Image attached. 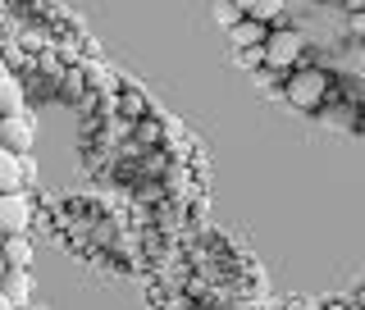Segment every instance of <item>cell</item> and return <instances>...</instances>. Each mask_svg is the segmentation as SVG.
<instances>
[{
    "instance_id": "cell-13",
    "label": "cell",
    "mask_w": 365,
    "mask_h": 310,
    "mask_svg": "<svg viewBox=\"0 0 365 310\" xmlns=\"http://www.w3.org/2000/svg\"><path fill=\"white\" fill-rule=\"evenodd\" d=\"M0 310H14V306H9V296H5V292H0Z\"/></svg>"
},
{
    "instance_id": "cell-14",
    "label": "cell",
    "mask_w": 365,
    "mask_h": 310,
    "mask_svg": "<svg viewBox=\"0 0 365 310\" xmlns=\"http://www.w3.org/2000/svg\"><path fill=\"white\" fill-rule=\"evenodd\" d=\"M0 279H5V256H0Z\"/></svg>"
},
{
    "instance_id": "cell-6",
    "label": "cell",
    "mask_w": 365,
    "mask_h": 310,
    "mask_svg": "<svg viewBox=\"0 0 365 310\" xmlns=\"http://www.w3.org/2000/svg\"><path fill=\"white\" fill-rule=\"evenodd\" d=\"M23 174H28V160L0 151V197H14V192H23Z\"/></svg>"
},
{
    "instance_id": "cell-5",
    "label": "cell",
    "mask_w": 365,
    "mask_h": 310,
    "mask_svg": "<svg viewBox=\"0 0 365 310\" xmlns=\"http://www.w3.org/2000/svg\"><path fill=\"white\" fill-rule=\"evenodd\" d=\"M0 292L9 296V306H14V310H28V306H32V274H28V269H5Z\"/></svg>"
},
{
    "instance_id": "cell-12",
    "label": "cell",
    "mask_w": 365,
    "mask_h": 310,
    "mask_svg": "<svg viewBox=\"0 0 365 310\" xmlns=\"http://www.w3.org/2000/svg\"><path fill=\"white\" fill-rule=\"evenodd\" d=\"M237 64H242V68H260V64H265V51H242Z\"/></svg>"
},
{
    "instance_id": "cell-4",
    "label": "cell",
    "mask_w": 365,
    "mask_h": 310,
    "mask_svg": "<svg viewBox=\"0 0 365 310\" xmlns=\"http://www.w3.org/2000/svg\"><path fill=\"white\" fill-rule=\"evenodd\" d=\"M32 228V201L14 192V197H0V237H28Z\"/></svg>"
},
{
    "instance_id": "cell-9",
    "label": "cell",
    "mask_w": 365,
    "mask_h": 310,
    "mask_svg": "<svg viewBox=\"0 0 365 310\" xmlns=\"http://www.w3.org/2000/svg\"><path fill=\"white\" fill-rule=\"evenodd\" d=\"M9 114H23V87L0 73V119H9Z\"/></svg>"
},
{
    "instance_id": "cell-10",
    "label": "cell",
    "mask_w": 365,
    "mask_h": 310,
    "mask_svg": "<svg viewBox=\"0 0 365 310\" xmlns=\"http://www.w3.org/2000/svg\"><path fill=\"white\" fill-rule=\"evenodd\" d=\"M242 19L260 23V28H269L274 19H283V5H269V0H251V5H242Z\"/></svg>"
},
{
    "instance_id": "cell-8",
    "label": "cell",
    "mask_w": 365,
    "mask_h": 310,
    "mask_svg": "<svg viewBox=\"0 0 365 310\" xmlns=\"http://www.w3.org/2000/svg\"><path fill=\"white\" fill-rule=\"evenodd\" d=\"M32 247L28 237H5V247H0V256H5V269H28L32 265Z\"/></svg>"
},
{
    "instance_id": "cell-3",
    "label": "cell",
    "mask_w": 365,
    "mask_h": 310,
    "mask_svg": "<svg viewBox=\"0 0 365 310\" xmlns=\"http://www.w3.org/2000/svg\"><path fill=\"white\" fill-rule=\"evenodd\" d=\"M32 146H37V128H32L28 114H9V119H0V151L28 160Z\"/></svg>"
},
{
    "instance_id": "cell-7",
    "label": "cell",
    "mask_w": 365,
    "mask_h": 310,
    "mask_svg": "<svg viewBox=\"0 0 365 310\" xmlns=\"http://www.w3.org/2000/svg\"><path fill=\"white\" fill-rule=\"evenodd\" d=\"M228 37H233L237 51H260V46H265V37H269V28H260V23L242 19L237 28H228Z\"/></svg>"
},
{
    "instance_id": "cell-15",
    "label": "cell",
    "mask_w": 365,
    "mask_h": 310,
    "mask_svg": "<svg viewBox=\"0 0 365 310\" xmlns=\"http://www.w3.org/2000/svg\"><path fill=\"white\" fill-rule=\"evenodd\" d=\"M342 310H361V306H342Z\"/></svg>"
},
{
    "instance_id": "cell-1",
    "label": "cell",
    "mask_w": 365,
    "mask_h": 310,
    "mask_svg": "<svg viewBox=\"0 0 365 310\" xmlns=\"http://www.w3.org/2000/svg\"><path fill=\"white\" fill-rule=\"evenodd\" d=\"M324 91H329L324 68H311V64H297V68H288V100H292V105L315 110L319 100H324Z\"/></svg>"
},
{
    "instance_id": "cell-11",
    "label": "cell",
    "mask_w": 365,
    "mask_h": 310,
    "mask_svg": "<svg viewBox=\"0 0 365 310\" xmlns=\"http://www.w3.org/2000/svg\"><path fill=\"white\" fill-rule=\"evenodd\" d=\"M215 19H220L224 28H237V23H242V5H215Z\"/></svg>"
},
{
    "instance_id": "cell-2",
    "label": "cell",
    "mask_w": 365,
    "mask_h": 310,
    "mask_svg": "<svg viewBox=\"0 0 365 310\" xmlns=\"http://www.w3.org/2000/svg\"><path fill=\"white\" fill-rule=\"evenodd\" d=\"M265 68H274V73H288V68H297V55H302V32L297 28H269L265 37Z\"/></svg>"
},
{
    "instance_id": "cell-16",
    "label": "cell",
    "mask_w": 365,
    "mask_h": 310,
    "mask_svg": "<svg viewBox=\"0 0 365 310\" xmlns=\"http://www.w3.org/2000/svg\"><path fill=\"white\" fill-rule=\"evenodd\" d=\"M28 310H41V306H28Z\"/></svg>"
}]
</instances>
